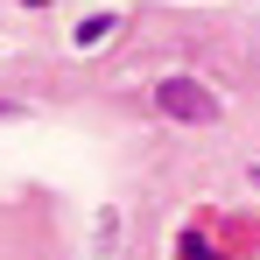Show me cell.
<instances>
[{
  "label": "cell",
  "instance_id": "cell-1",
  "mask_svg": "<svg viewBox=\"0 0 260 260\" xmlns=\"http://www.w3.org/2000/svg\"><path fill=\"white\" fill-rule=\"evenodd\" d=\"M155 106H162L169 120H190V127H211V120H218V99L197 85V78H162Z\"/></svg>",
  "mask_w": 260,
  "mask_h": 260
},
{
  "label": "cell",
  "instance_id": "cell-2",
  "mask_svg": "<svg viewBox=\"0 0 260 260\" xmlns=\"http://www.w3.org/2000/svg\"><path fill=\"white\" fill-rule=\"evenodd\" d=\"M21 7H49V0H21Z\"/></svg>",
  "mask_w": 260,
  "mask_h": 260
},
{
  "label": "cell",
  "instance_id": "cell-3",
  "mask_svg": "<svg viewBox=\"0 0 260 260\" xmlns=\"http://www.w3.org/2000/svg\"><path fill=\"white\" fill-rule=\"evenodd\" d=\"M0 120H7V106H0Z\"/></svg>",
  "mask_w": 260,
  "mask_h": 260
}]
</instances>
